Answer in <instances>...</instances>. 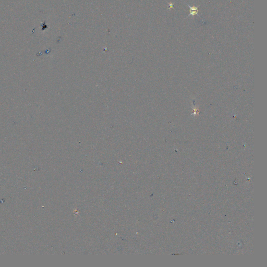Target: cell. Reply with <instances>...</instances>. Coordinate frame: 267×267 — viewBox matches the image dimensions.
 <instances>
[{"label":"cell","mask_w":267,"mask_h":267,"mask_svg":"<svg viewBox=\"0 0 267 267\" xmlns=\"http://www.w3.org/2000/svg\"><path fill=\"white\" fill-rule=\"evenodd\" d=\"M187 5L190 7V15H188V16L187 17H188L191 15H192L193 16H194L195 15H197V16L200 17V16L198 14V8L199 6V5L197 6V7L196 6H190L188 4H187Z\"/></svg>","instance_id":"cell-1"},{"label":"cell","mask_w":267,"mask_h":267,"mask_svg":"<svg viewBox=\"0 0 267 267\" xmlns=\"http://www.w3.org/2000/svg\"><path fill=\"white\" fill-rule=\"evenodd\" d=\"M169 5H170V7H169V9L173 8V3H169Z\"/></svg>","instance_id":"cell-2"}]
</instances>
